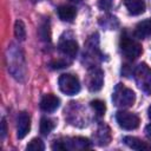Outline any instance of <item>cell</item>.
Listing matches in <instances>:
<instances>
[{
    "mask_svg": "<svg viewBox=\"0 0 151 151\" xmlns=\"http://www.w3.org/2000/svg\"><path fill=\"white\" fill-rule=\"evenodd\" d=\"M60 105V99L54 94H45L40 100V109L45 112H53Z\"/></svg>",
    "mask_w": 151,
    "mask_h": 151,
    "instance_id": "9",
    "label": "cell"
},
{
    "mask_svg": "<svg viewBox=\"0 0 151 151\" xmlns=\"http://www.w3.org/2000/svg\"><path fill=\"white\" fill-rule=\"evenodd\" d=\"M147 114H149V118L151 119V105L149 106V110H147Z\"/></svg>",
    "mask_w": 151,
    "mask_h": 151,
    "instance_id": "24",
    "label": "cell"
},
{
    "mask_svg": "<svg viewBox=\"0 0 151 151\" xmlns=\"http://www.w3.org/2000/svg\"><path fill=\"white\" fill-rule=\"evenodd\" d=\"M28 151H42L44 149H45V145H44V143L39 139V138H33L29 143H28V145H27V147H26Z\"/></svg>",
    "mask_w": 151,
    "mask_h": 151,
    "instance_id": "18",
    "label": "cell"
},
{
    "mask_svg": "<svg viewBox=\"0 0 151 151\" xmlns=\"http://www.w3.org/2000/svg\"><path fill=\"white\" fill-rule=\"evenodd\" d=\"M119 47H120L122 54L129 60L137 59L142 54V51H143L140 44L127 34L122 35L120 41H119Z\"/></svg>",
    "mask_w": 151,
    "mask_h": 151,
    "instance_id": "2",
    "label": "cell"
},
{
    "mask_svg": "<svg viewBox=\"0 0 151 151\" xmlns=\"http://www.w3.org/2000/svg\"><path fill=\"white\" fill-rule=\"evenodd\" d=\"M54 129V122L50 118H41L40 120V132L44 136H47Z\"/></svg>",
    "mask_w": 151,
    "mask_h": 151,
    "instance_id": "15",
    "label": "cell"
},
{
    "mask_svg": "<svg viewBox=\"0 0 151 151\" xmlns=\"http://www.w3.org/2000/svg\"><path fill=\"white\" fill-rule=\"evenodd\" d=\"M134 80L143 92L151 94V68L146 64L142 63L136 67Z\"/></svg>",
    "mask_w": 151,
    "mask_h": 151,
    "instance_id": "3",
    "label": "cell"
},
{
    "mask_svg": "<svg viewBox=\"0 0 151 151\" xmlns=\"http://www.w3.org/2000/svg\"><path fill=\"white\" fill-rule=\"evenodd\" d=\"M91 146L90 140L83 137L67 138L64 140H55L52 145L53 150H83Z\"/></svg>",
    "mask_w": 151,
    "mask_h": 151,
    "instance_id": "4",
    "label": "cell"
},
{
    "mask_svg": "<svg viewBox=\"0 0 151 151\" xmlns=\"http://www.w3.org/2000/svg\"><path fill=\"white\" fill-rule=\"evenodd\" d=\"M33 2H38V1H40V0H32Z\"/></svg>",
    "mask_w": 151,
    "mask_h": 151,
    "instance_id": "26",
    "label": "cell"
},
{
    "mask_svg": "<svg viewBox=\"0 0 151 151\" xmlns=\"http://www.w3.org/2000/svg\"><path fill=\"white\" fill-rule=\"evenodd\" d=\"M134 34L139 39L150 38L151 37V19H146V20L138 22L134 29Z\"/></svg>",
    "mask_w": 151,
    "mask_h": 151,
    "instance_id": "11",
    "label": "cell"
},
{
    "mask_svg": "<svg viewBox=\"0 0 151 151\" xmlns=\"http://www.w3.org/2000/svg\"><path fill=\"white\" fill-rule=\"evenodd\" d=\"M31 130V118L29 114L25 111L20 112L18 114L17 119V136L19 139H22L27 136V133Z\"/></svg>",
    "mask_w": 151,
    "mask_h": 151,
    "instance_id": "8",
    "label": "cell"
},
{
    "mask_svg": "<svg viewBox=\"0 0 151 151\" xmlns=\"http://www.w3.org/2000/svg\"><path fill=\"white\" fill-rule=\"evenodd\" d=\"M87 87L92 92H97L103 87L104 84V74L103 71L98 67H92L87 73Z\"/></svg>",
    "mask_w": 151,
    "mask_h": 151,
    "instance_id": "7",
    "label": "cell"
},
{
    "mask_svg": "<svg viewBox=\"0 0 151 151\" xmlns=\"http://www.w3.org/2000/svg\"><path fill=\"white\" fill-rule=\"evenodd\" d=\"M59 50L65 54V55H70L73 57L77 54L78 52V44L76 40L73 39H65L61 40L59 44Z\"/></svg>",
    "mask_w": 151,
    "mask_h": 151,
    "instance_id": "12",
    "label": "cell"
},
{
    "mask_svg": "<svg viewBox=\"0 0 151 151\" xmlns=\"http://www.w3.org/2000/svg\"><path fill=\"white\" fill-rule=\"evenodd\" d=\"M124 143L133 150H151V145H147L145 142L140 140L137 137L126 136V137H124Z\"/></svg>",
    "mask_w": 151,
    "mask_h": 151,
    "instance_id": "13",
    "label": "cell"
},
{
    "mask_svg": "<svg viewBox=\"0 0 151 151\" xmlns=\"http://www.w3.org/2000/svg\"><path fill=\"white\" fill-rule=\"evenodd\" d=\"M6 132H7V127H6V120H5V118H2V120H1V138H2V139L5 138Z\"/></svg>",
    "mask_w": 151,
    "mask_h": 151,
    "instance_id": "22",
    "label": "cell"
},
{
    "mask_svg": "<svg viewBox=\"0 0 151 151\" xmlns=\"http://www.w3.org/2000/svg\"><path fill=\"white\" fill-rule=\"evenodd\" d=\"M14 34L19 40H25L26 38V28L25 24L21 20H17L14 24Z\"/></svg>",
    "mask_w": 151,
    "mask_h": 151,
    "instance_id": "16",
    "label": "cell"
},
{
    "mask_svg": "<svg viewBox=\"0 0 151 151\" xmlns=\"http://www.w3.org/2000/svg\"><path fill=\"white\" fill-rule=\"evenodd\" d=\"M67 65H68V61H65V60H61V59L55 60L51 64L52 68H63V67H67Z\"/></svg>",
    "mask_w": 151,
    "mask_h": 151,
    "instance_id": "20",
    "label": "cell"
},
{
    "mask_svg": "<svg viewBox=\"0 0 151 151\" xmlns=\"http://www.w3.org/2000/svg\"><path fill=\"white\" fill-rule=\"evenodd\" d=\"M112 100L117 107L127 109L134 104L136 96L131 88L124 86L123 84H118L114 87V91L112 94Z\"/></svg>",
    "mask_w": 151,
    "mask_h": 151,
    "instance_id": "1",
    "label": "cell"
},
{
    "mask_svg": "<svg viewBox=\"0 0 151 151\" xmlns=\"http://www.w3.org/2000/svg\"><path fill=\"white\" fill-rule=\"evenodd\" d=\"M118 125L124 130H134L139 126V117L127 111H118L116 114Z\"/></svg>",
    "mask_w": 151,
    "mask_h": 151,
    "instance_id": "6",
    "label": "cell"
},
{
    "mask_svg": "<svg viewBox=\"0 0 151 151\" xmlns=\"http://www.w3.org/2000/svg\"><path fill=\"white\" fill-rule=\"evenodd\" d=\"M145 134H146L147 139L151 142V124H150V125H147V126L145 127Z\"/></svg>",
    "mask_w": 151,
    "mask_h": 151,
    "instance_id": "23",
    "label": "cell"
},
{
    "mask_svg": "<svg viewBox=\"0 0 151 151\" xmlns=\"http://www.w3.org/2000/svg\"><path fill=\"white\" fill-rule=\"evenodd\" d=\"M70 1H72V2H80L81 0H70Z\"/></svg>",
    "mask_w": 151,
    "mask_h": 151,
    "instance_id": "25",
    "label": "cell"
},
{
    "mask_svg": "<svg viewBox=\"0 0 151 151\" xmlns=\"http://www.w3.org/2000/svg\"><path fill=\"white\" fill-rule=\"evenodd\" d=\"M58 15L63 21H72L77 15V11L73 6L63 5L58 8Z\"/></svg>",
    "mask_w": 151,
    "mask_h": 151,
    "instance_id": "14",
    "label": "cell"
},
{
    "mask_svg": "<svg viewBox=\"0 0 151 151\" xmlns=\"http://www.w3.org/2000/svg\"><path fill=\"white\" fill-rule=\"evenodd\" d=\"M91 107L96 111V113L98 116H103L106 111V105L103 100H99V99H94L91 101Z\"/></svg>",
    "mask_w": 151,
    "mask_h": 151,
    "instance_id": "17",
    "label": "cell"
},
{
    "mask_svg": "<svg viewBox=\"0 0 151 151\" xmlns=\"http://www.w3.org/2000/svg\"><path fill=\"white\" fill-rule=\"evenodd\" d=\"M99 6L104 9H107L111 6V0H99Z\"/></svg>",
    "mask_w": 151,
    "mask_h": 151,
    "instance_id": "21",
    "label": "cell"
},
{
    "mask_svg": "<svg viewBox=\"0 0 151 151\" xmlns=\"http://www.w3.org/2000/svg\"><path fill=\"white\" fill-rule=\"evenodd\" d=\"M124 5L130 14L139 15L145 12V1L144 0H124Z\"/></svg>",
    "mask_w": 151,
    "mask_h": 151,
    "instance_id": "10",
    "label": "cell"
},
{
    "mask_svg": "<svg viewBox=\"0 0 151 151\" xmlns=\"http://www.w3.org/2000/svg\"><path fill=\"white\" fill-rule=\"evenodd\" d=\"M39 34H40V37H41L42 40L50 41V39H51V32H50L48 21H47V22H44V24L41 25V27L39 28Z\"/></svg>",
    "mask_w": 151,
    "mask_h": 151,
    "instance_id": "19",
    "label": "cell"
},
{
    "mask_svg": "<svg viewBox=\"0 0 151 151\" xmlns=\"http://www.w3.org/2000/svg\"><path fill=\"white\" fill-rule=\"evenodd\" d=\"M58 84H59V88L63 93L67 94V96H74L77 94L79 91H80V83H79V79L73 76V74H70V73H66V74H61L59 77V80H58Z\"/></svg>",
    "mask_w": 151,
    "mask_h": 151,
    "instance_id": "5",
    "label": "cell"
}]
</instances>
